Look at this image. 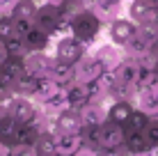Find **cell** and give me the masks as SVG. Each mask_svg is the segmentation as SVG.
Returning <instances> with one entry per match:
<instances>
[{
  "mask_svg": "<svg viewBox=\"0 0 158 156\" xmlns=\"http://www.w3.org/2000/svg\"><path fill=\"white\" fill-rule=\"evenodd\" d=\"M80 115V122H83V129L89 126V129H99L101 124H106L108 122V110L103 108V106L94 103V101H87L83 108L78 110Z\"/></svg>",
  "mask_w": 158,
  "mask_h": 156,
  "instance_id": "3957f363",
  "label": "cell"
},
{
  "mask_svg": "<svg viewBox=\"0 0 158 156\" xmlns=\"http://www.w3.org/2000/svg\"><path fill=\"white\" fill-rule=\"evenodd\" d=\"M138 71H140V62H135V60H122V62H119V67L115 69L117 87L135 90V85H138Z\"/></svg>",
  "mask_w": 158,
  "mask_h": 156,
  "instance_id": "7a4b0ae2",
  "label": "cell"
},
{
  "mask_svg": "<svg viewBox=\"0 0 158 156\" xmlns=\"http://www.w3.org/2000/svg\"><path fill=\"white\" fill-rule=\"evenodd\" d=\"M60 83L57 80H53L51 76H39L35 80V87H32V96H35V101H39V103H46L51 96H55L57 92H60Z\"/></svg>",
  "mask_w": 158,
  "mask_h": 156,
  "instance_id": "52a82bcc",
  "label": "cell"
},
{
  "mask_svg": "<svg viewBox=\"0 0 158 156\" xmlns=\"http://www.w3.org/2000/svg\"><path fill=\"white\" fill-rule=\"evenodd\" d=\"M144 136L149 140V147L151 149H158V120H151L144 129Z\"/></svg>",
  "mask_w": 158,
  "mask_h": 156,
  "instance_id": "ac0fdd59",
  "label": "cell"
},
{
  "mask_svg": "<svg viewBox=\"0 0 158 156\" xmlns=\"http://www.w3.org/2000/svg\"><path fill=\"white\" fill-rule=\"evenodd\" d=\"M124 149L128 154H138V152H147L149 147V140H147L144 131H138V133H126V140H124Z\"/></svg>",
  "mask_w": 158,
  "mask_h": 156,
  "instance_id": "7c38bea8",
  "label": "cell"
},
{
  "mask_svg": "<svg viewBox=\"0 0 158 156\" xmlns=\"http://www.w3.org/2000/svg\"><path fill=\"white\" fill-rule=\"evenodd\" d=\"M87 2H96V0H87Z\"/></svg>",
  "mask_w": 158,
  "mask_h": 156,
  "instance_id": "d4e9b609",
  "label": "cell"
},
{
  "mask_svg": "<svg viewBox=\"0 0 158 156\" xmlns=\"http://www.w3.org/2000/svg\"><path fill=\"white\" fill-rule=\"evenodd\" d=\"M80 147H83V133H76V131H60V133H55V149H57V154L73 156Z\"/></svg>",
  "mask_w": 158,
  "mask_h": 156,
  "instance_id": "5b68a950",
  "label": "cell"
},
{
  "mask_svg": "<svg viewBox=\"0 0 158 156\" xmlns=\"http://www.w3.org/2000/svg\"><path fill=\"white\" fill-rule=\"evenodd\" d=\"M55 124H57V133H60V131H76V133L83 131L80 115H78V112H71V108L64 110V112H60L57 120H55Z\"/></svg>",
  "mask_w": 158,
  "mask_h": 156,
  "instance_id": "9c48e42d",
  "label": "cell"
},
{
  "mask_svg": "<svg viewBox=\"0 0 158 156\" xmlns=\"http://www.w3.org/2000/svg\"><path fill=\"white\" fill-rule=\"evenodd\" d=\"M73 156H99V152H94V149H89V147H85V145H83Z\"/></svg>",
  "mask_w": 158,
  "mask_h": 156,
  "instance_id": "ffe728a7",
  "label": "cell"
},
{
  "mask_svg": "<svg viewBox=\"0 0 158 156\" xmlns=\"http://www.w3.org/2000/svg\"><path fill=\"white\" fill-rule=\"evenodd\" d=\"M94 57L101 62V67L106 69V71H115L119 67V62H122V53H119V48L112 46V44H103L99 51H96Z\"/></svg>",
  "mask_w": 158,
  "mask_h": 156,
  "instance_id": "ba28073f",
  "label": "cell"
},
{
  "mask_svg": "<svg viewBox=\"0 0 158 156\" xmlns=\"http://www.w3.org/2000/svg\"><path fill=\"white\" fill-rule=\"evenodd\" d=\"M5 57H7V46H5V44H0V64L5 62Z\"/></svg>",
  "mask_w": 158,
  "mask_h": 156,
  "instance_id": "603a6c76",
  "label": "cell"
},
{
  "mask_svg": "<svg viewBox=\"0 0 158 156\" xmlns=\"http://www.w3.org/2000/svg\"><path fill=\"white\" fill-rule=\"evenodd\" d=\"M119 9V2H112V0H96L94 2V14L99 19H115Z\"/></svg>",
  "mask_w": 158,
  "mask_h": 156,
  "instance_id": "2e32d148",
  "label": "cell"
},
{
  "mask_svg": "<svg viewBox=\"0 0 158 156\" xmlns=\"http://www.w3.org/2000/svg\"><path fill=\"white\" fill-rule=\"evenodd\" d=\"M0 156H12V145L0 140Z\"/></svg>",
  "mask_w": 158,
  "mask_h": 156,
  "instance_id": "44dd1931",
  "label": "cell"
},
{
  "mask_svg": "<svg viewBox=\"0 0 158 156\" xmlns=\"http://www.w3.org/2000/svg\"><path fill=\"white\" fill-rule=\"evenodd\" d=\"M73 69H76V80H78V83H83V85L96 80L103 71H106L96 57H85V60L80 62V64H76Z\"/></svg>",
  "mask_w": 158,
  "mask_h": 156,
  "instance_id": "8992f818",
  "label": "cell"
},
{
  "mask_svg": "<svg viewBox=\"0 0 158 156\" xmlns=\"http://www.w3.org/2000/svg\"><path fill=\"white\" fill-rule=\"evenodd\" d=\"M14 35L16 37H28L30 32H32V21H30V16H19V19L14 21Z\"/></svg>",
  "mask_w": 158,
  "mask_h": 156,
  "instance_id": "e0dca14e",
  "label": "cell"
},
{
  "mask_svg": "<svg viewBox=\"0 0 158 156\" xmlns=\"http://www.w3.org/2000/svg\"><path fill=\"white\" fill-rule=\"evenodd\" d=\"M48 2H62V0H48Z\"/></svg>",
  "mask_w": 158,
  "mask_h": 156,
  "instance_id": "cb8c5ba5",
  "label": "cell"
},
{
  "mask_svg": "<svg viewBox=\"0 0 158 156\" xmlns=\"http://www.w3.org/2000/svg\"><path fill=\"white\" fill-rule=\"evenodd\" d=\"M133 110H135V108L128 103V101H115V103L108 108V120L124 126V124L128 122V117L133 115Z\"/></svg>",
  "mask_w": 158,
  "mask_h": 156,
  "instance_id": "30bf717a",
  "label": "cell"
},
{
  "mask_svg": "<svg viewBox=\"0 0 158 156\" xmlns=\"http://www.w3.org/2000/svg\"><path fill=\"white\" fill-rule=\"evenodd\" d=\"M12 156H41L35 145H12Z\"/></svg>",
  "mask_w": 158,
  "mask_h": 156,
  "instance_id": "d6986e66",
  "label": "cell"
},
{
  "mask_svg": "<svg viewBox=\"0 0 158 156\" xmlns=\"http://www.w3.org/2000/svg\"><path fill=\"white\" fill-rule=\"evenodd\" d=\"M7 115L12 117V120H16L19 124H30V122L37 117V110H35V106H32V101L19 96V99H12V101H9Z\"/></svg>",
  "mask_w": 158,
  "mask_h": 156,
  "instance_id": "277c9868",
  "label": "cell"
},
{
  "mask_svg": "<svg viewBox=\"0 0 158 156\" xmlns=\"http://www.w3.org/2000/svg\"><path fill=\"white\" fill-rule=\"evenodd\" d=\"M112 2H119V0H112Z\"/></svg>",
  "mask_w": 158,
  "mask_h": 156,
  "instance_id": "484cf974",
  "label": "cell"
},
{
  "mask_svg": "<svg viewBox=\"0 0 158 156\" xmlns=\"http://www.w3.org/2000/svg\"><path fill=\"white\" fill-rule=\"evenodd\" d=\"M135 35V25L131 21H115L112 25V39L119 44H128V39Z\"/></svg>",
  "mask_w": 158,
  "mask_h": 156,
  "instance_id": "5bb4252c",
  "label": "cell"
},
{
  "mask_svg": "<svg viewBox=\"0 0 158 156\" xmlns=\"http://www.w3.org/2000/svg\"><path fill=\"white\" fill-rule=\"evenodd\" d=\"M44 108H46L48 112H53V115H60V112H64V110H69L71 108V101H69V94H67V90H60V92L55 96H51V99L46 101V103H41Z\"/></svg>",
  "mask_w": 158,
  "mask_h": 156,
  "instance_id": "8fae6325",
  "label": "cell"
},
{
  "mask_svg": "<svg viewBox=\"0 0 158 156\" xmlns=\"http://www.w3.org/2000/svg\"><path fill=\"white\" fill-rule=\"evenodd\" d=\"M149 122H151V120L144 115L142 110H140V108H135V110H133V115L128 117V122L124 124V131H126V133H138V131H144Z\"/></svg>",
  "mask_w": 158,
  "mask_h": 156,
  "instance_id": "9a60e30c",
  "label": "cell"
},
{
  "mask_svg": "<svg viewBox=\"0 0 158 156\" xmlns=\"http://www.w3.org/2000/svg\"><path fill=\"white\" fill-rule=\"evenodd\" d=\"M94 140L99 142L101 149H119V147H124L126 131H124L122 124H115V122L108 120L106 124L94 129Z\"/></svg>",
  "mask_w": 158,
  "mask_h": 156,
  "instance_id": "6da1fadb",
  "label": "cell"
},
{
  "mask_svg": "<svg viewBox=\"0 0 158 156\" xmlns=\"http://www.w3.org/2000/svg\"><path fill=\"white\" fill-rule=\"evenodd\" d=\"M48 76L62 85V83H67V80H71V76H76V69H73L69 62H62V60H60V62H53L51 67H48Z\"/></svg>",
  "mask_w": 158,
  "mask_h": 156,
  "instance_id": "4fadbf2b",
  "label": "cell"
},
{
  "mask_svg": "<svg viewBox=\"0 0 158 156\" xmlns=\"http://www.w3.org/2000/svg\"><path fill=\"white\" fill-rule=\"evenodd\" d=\"M128 156H158V149H147V152H138V154H128Z\"/></svg>",
  "mask_w": 158,
  "mask_h": 156,
  "instance_id": "7402d4cb",
  "label": "cell"
}]
</instances>
